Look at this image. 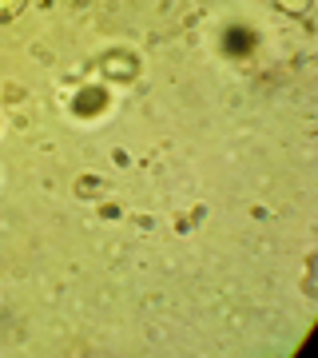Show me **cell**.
<instances>
[{"mask_svg":"<svg viewBox=\"0 0 318 358\" xmlns=\"http://www.w3.org/2000/svg\"><path fill=\"white\" fill-rule=\"evenodd\" d=\"M251 44H254V36L247 32V28H231V32H227V48L231 52H247Z\"/></svg>","mask_w":318,"mask_h":358,"instance_id":"obj_2","label":"cell"},{"mask_svg":"<svg viewBox=\"0 0 318 358\" xmlns=\"http://www.w3.org/2000/svg\"><path fill=\"white\" fill-rule=\"evenodd\" d=\"M80 96H84V100H76V112L88 115L92 108H96V112L103 108V92H100V88H88V92H80Z\"/></svg>","mask_w":318,"mask_h":358,"instance_id":"obj_3","label":"cell"},{"mask_svg":"<svg viewBox=\"0 0 318 358\" xmlns=\"http://www.w3.org/2000/svg\"><path fill=\"white\" fill-rule=\"evenodd\" d=\"M103 72H108V76H115V80H131V76H136V60H131V56H124V52H112V56L103 60Z\"/></svg>","mask_w":318,"mask_h":358,"instance_id":"obj_1","label":"cell"},{"mask_svg":"<svg viewBox=\"0 0 318 358\" xmlns=\"http://www.w3.org/2000/svg\"><path fill=\"white\" fill-rule=\"evenodd\" d=\"M306 4H310V0H279V8H287V13H303Z\"/></svg>","mask_w":318,"mask_h":358,"instance_id":"obj_4","label":"cell"},{"mask_svg":"<svg viewBox=\"0 0 318 358\" xmlns=\"http://www.w3.org/2000/svg\"><path fill=\"white\" fill-rule=\"evenodd\" d=\"M20 4H24V0H4V8H0V16H13V13H20Z\"/></svg>","mask_w":318,"mask_h":358,"instance_id":"obj_5","label":"cell"}]
</instances>
